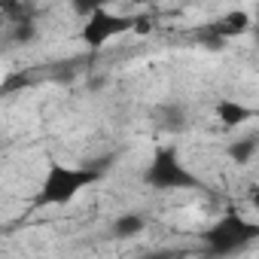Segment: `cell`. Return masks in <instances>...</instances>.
Here are the masks:
<instances>
[{"label": "cell", "mask_w": 259, "mask_h": 259, "mask_svg": "<svg viewBox=\"0 0 259 259\" xmlns=\"http://www.w3.org/2000/svg\"><path fill=\"white\" fill-rule=\"evenodd\" d=\"M250 28V16L247 13H229V16H223L220 22H213L210 28H207V37H213V40H229V37H238V34H244Z\"/></svg>", "instance_id": "5b68a950"}, {"label": "cell", "mask_w": 259, "mask_h": 259, "mask_svg": "<svg viewBox=\"0 0 259 259\" xmlns=\"http://www.w3.org/2000/svg\"><path fill=\"white\" fill-rule=\"evenodd\" d=\"M144 229H147V217H144V213H122V217H116L113 226H110L113 238H122V241L138 238Z\"/></svg>", "instance_id": "52a82bcc"}, {"label": "cell", "mask_w": 259, "mask_h": 259, "mask_svg": "<svg viewBox=\"0 0 259 259\" xmlns=\"http://www.w3.org/2000/svg\"><path fill=\"white\" fill-rule=\"evenodd\" d=\"M253 153H256V138H244V141H235V144L229 147V159H235L238 165L250 162Z\"/></svg>", "instance_id": "ba28073f"}, {"label": "cell", "mask_w": 259, "mask_h": 259, "mask_svg": "<svg viewBox=\"0 0 259 259\" xmlns=\"http://www.w3.org/2000/svg\"><path fill=\"white\" fill-rule=\"evenodd\" d=\"M213 116H217L223 125L235 128V125H241V122L253 119V110H250V107H244V104H241V101H235V98H223V101H217V104H213Z\"/></svg>", "instance_id": "8992f818"}, {"label": "cell", "mask_w": 259, "mask_h": 259, "mask_svg": "<svg viewBox=\"0 0 259 259\" xmlns=\"http://www.w3.org/2000/svg\"><path fill=\"white\" fill-rule=\"evenodd\" d=\"M34 37H37V25H34L31 19L10 25V40H13V43H31Z\"/></svg>", "instance_id": "9c48e42d"}, {"label": "cell", "mask_w": 259, "mask_h": 259, "mask_svg": "<svg viewBox=\"0 0 259 259\" xmlns=\"http://www.w3.org/2000/svg\"><path fill=\"white\" fill-rule=\"evenodd\" d=\"M147 183L153 189H162V192H171V189H198V180L195 174L180 162V153L174 147H162L156 150L150 168H147Z\"/></svg>", "instance_id": "3957f363"}, {"label": "cell", "mask_w": 259, "mask_h": 259, "mask_svg": "<svg viewBox=\"0 0 259 259\" xmlns=\"http://www.w3.org/2000/svg\"><path fill=\"white\" fill-rule=\"evenodd\" d=\"M256 238H259V223H253V220H247V217H241V213H235V210L223 213V217H220L217 223H210V226L204 229V235H201L204 250H207L210 256H220V259L241 253V250L250 247Z\"/></svg>", "instance_id": "7a4b0ae2"}, {"label": "cell", "mask_w": 259, "mask_h": 259, "mask_svg": "<svg viewBox=\"0 0 259 259\" xmlns=\"http://www.w3.org/2000/svg\"><path fill=\"white\" fill-rule=\"evenodd\" d=\"M104 162H92V165H82V168H70V165H61V162H49L43 180H40V189H37V204L40 207H61V204H70L85 186H92L95 180L104 177Z\"/></svg>", "instance_id": "6da1fadb"}, {"label": "cell", "mask_w": 259, "mask_h": 259, "mask_svg": "<svg viewBox=\"0 0 259 259\" xmlns=\"http://www.w3.org/2000/svg\"><path fill=\"white\" fill-rule=\"evenodd\" d=\"M125 31H132V19L116 16V13H110L107 7L98 4V7L85 16L79 37H82V43H85L89 49L98 52V49H104L113 37H119V34H125Z\"/></svg>", "instance_id": "277c9868"}]
</instances>
